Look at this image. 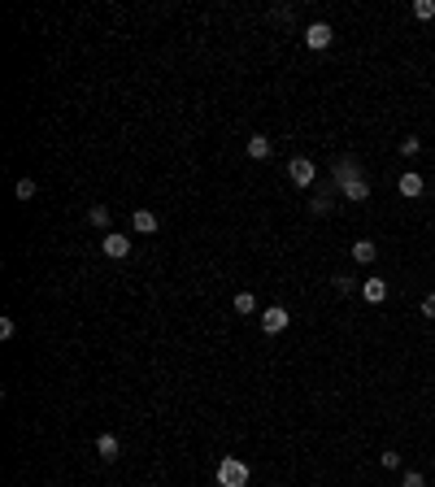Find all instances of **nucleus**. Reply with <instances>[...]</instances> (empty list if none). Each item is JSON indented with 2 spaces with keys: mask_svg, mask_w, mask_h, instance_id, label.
<instances>
[{
  "mask_svg": "<svg viewBox=\"0 0 435 487\" xmlns=\"http://www.w3.org/2000/svg\"><path fill=\"white\" fill-rule=\"evenodd\" d=\"M96 457H101V461H118L122 457L118 435H101V440H96Z\"/></svg>",
  "mask_w": 435,
  "mask_h": 487,
  "instance_id": "11",
  "label": "nucleus"
},
{
  "mask_svg": "<svg viewBox=\"0 0 435 487\" xmlns=\"http://www.w3.org/2000/svg\"><path fill=\"white\" fill-rule=\"evenodd\" d=\"M400 487H427V475H423V470H405V483H400Z\"/></svg>",
  "mask_w": 435,
  "mask_h": 487,
  "instance_id": "21",
  "label": "nucleus"
},
{
  "mask_svg": "<svg viewBox=\"0 0 435 487\" xmlns=\"http://www.w3.org/2000/svg\"><path fill=\"white\" fill-rule=\"evenodd\" d=\"M418 153H423V139H400V157H418Z\"/></svg>",
  "mask_w": 435,
  "mask_h": 487,
  "instance_id": "19",
  "label": "nucleus"
},
{
  "mask_svg": "<svg viewBox=\"0 0 435 487\" xmlns=\"http://www.w3.org/2000/svg\"><path fill=\"white\" fill-rule=\"evenodd\" d=\"M309 209H314L318 218H322V214H331V191H322V196H314V205H309Z\"/></svg>",
  "mask_w": 435,
  "mask_h": 487,
  "instance_id": "20",
  "label": "nucleus"
},
{
  "mask_svg": "<svg viewBox=\"0 0 435 487\" xmlns=\"http://www.w3.org/2000/svg\"><path fill=\"white\" fill-rule=\"evenodd\" d=\"M0 339H13V318H0Z\"/></svg>",
  "mask_w": 435,
  "mask_h": 487,
  "instance_id": "24",
  "label": "nucleus"
},
{
  "mask_svg": "<svg viewBox=\"0 0 435 487\" xmlns=\"http://www.w3.org/2000/svg\"><path fill=\"white\" fill-rule=\"evenodd\" d=\"M431 383H435V379H431Z\"/></svg>",
  "mask_w": 435,
  "mask_h": 487,
  "instance_id": "25",
  "label": "nucleus"
},
{
  "mask_svg": "<svg viewBox=\"0 0 435 487\" xmlns=\"http://www.w3.org/2000/svg\"><path fill=\"white\" fill-rule=\"evenodd\" d=\"M331 40H335V31L327 22H309V26H305V48H314V53L331 48Z\"/></svg>",
  "mask_w": 435,
  "mask_h": 487,
  "instance_id": "3",
  "label": "nucleus"
},
{
  "mask_svg": "<svg viewBox=\"0 0 435 487\" xmlns=\"http://www.w3.org/2000/svg\"><path fill=\"white\" fill-rule=\"evenodd\" d=\"M131 226H135V231H139V235H157V226H161V218L153 214V209H135V214H131Z\"/></svg>",
  "mask_w": 435,
  "mask_h": 487,
  "instance_id": "8",
  "label": "nucleus"
},
{
  "mask_svg": "<svg viewBox=\"0 0 435 487\" xmlns=\"http://www.w3.org/2000/svg\"><path fill=\"white\" fill-rule=\"evenodd\" d=\"M101 248H105V257H114V262H122V257H131V235H122V231H109V235L101 239Z\"/></svg>",
  "mask_w": 435,
  "mask_h": 487,
  "instance_id": "4",
  "label": "nucleus"
},
{
  "mask_svg": "<svg viewBox=\"0 0 435 487\" xmlns=\"http://www.w3.org/2000/svg\"><path fill=\"white\" fill-rule=\"evenodd\" d=\"M361 296L370 305H383V300H388V283H383V279H361Z\"/></svg>",
  "mask_w": 435,
  "mask_h": 487,
  "instance_id": "12",
  "label": "nucleus"
},
{
  "mask_svg": "<svg viewBox=\"0 0 435 487\" xmlns=\"http://www.w3.org/2000/svg\"><path fill=\"white\" fill-rule=\"evenodd\" d=\"M87 222L96 226V231H105V226H109V209H105V205H92V209H87Z\"/></svg>",
  "mask_w": 435,
  "mask_h": 487,
  "instance_id": "16",
  "label": "nucleus"
},
{
  "mask_svg": "<svg viewBox=\"0 0 435 487\" xmlns=\"http://www.w3.org/2000/svg\"><path fill=\"white\" fill-rule=\"evenodd\" d=\"M270 153H275V139L270 135H248V157L253 161H270Z\"/></svg>",
  "mask_w": 435,
  "mask_h": 487,
  "instance_id": "10",
  "label": "nucleus"
},
{
  "mask_svg": "<svg viewBox=\"0 0 435 487\" xmlns=\"http://www.w3.org/2000/svg\"><path fill=\"white\" fill-rule=\"evenodd\" d=\"M235 314H257V296H253V291H235Z\"/></svg>",
  "mask_w": 435,
  "mask_h": 487,
  "instance_id": "15",
  "label": "nucleus"
},
{
  "mask_svg": "<svg viewBox=\"0 0 435 487\" xmlns=\"http://www.w3.org/2000/svg\"><path fill=\"white\" fill-rule=\"evenodd\" d=\"M331 174H335V187H344V183H352V178H361V161L357 157H340Z\"/></svg>",
  "mask_w": 435,
  "mask_h": 487,
  "instance_id": "6",
  "label": "nucleus"
},
{
  "mask_svg": "<svg viewBox=\"0 0 435 487\" xmlns=\"http://www.w3.org/2000/svg\"><path fill=\"white\" fill-rule=\"evenodd\" d=\"M13 191H18V200H31V196H35V178H18V187H13Z\"/></svg>",
  "mask_w": 435,
  "mask_h": 487,
  "instance_id": "18",
  "label": "nucleus"
},
{
  "mask_svg": "<svg viewBox=\"0 0 435 487\" xmlns=\"http://www.w3.org/2000/svg\"><path fill=\"white\" fill-rule=\"evenodd\" d=\"M413 18L418 22H431L435 18V0H413Z\"/></svg>",
  "mask_w": 435,
  "mask_h": 487,
  "instance_id": "17",
  "label": "nucleus"
},
{
  "mask_svg": "<svg viewBox=\"0 0 435 487\" xmlns=\"http://www.w3.org/2000/svg\"><path fill=\"white\" fill-rule=\"evenodd\" d=\"M340 191H344V200H352V205L370 200V183H366V178H352V183H344Z\"/></svg>",
  "mask_w": 435,
  "mask_h": 487,
  "instance_id": "13",
  "label": "nucleus"
},
{
  "mask_svg": "<svg viewBox=\"0 0 435 487\" xmlns=\"http://www.w3.org/2000/svg\"><path fill=\"white\" fill-rule=\"evenodd\" d=\"M218 487H248V465L239 457H222L218 461Z\"/></svg>",
  "mask_w": 435,
  "mask_h": 487,
  "instance_id": "1",
  "label": "nucleus"
},
{
  "mask_svg": "<svg viewBox=\"0 0 435 487\" xmlns=\"http://www.w3.org/2000/svg\"><path fill=\"white\" fill-rule=\"evenodd\" d=\"M379 461H383V470H396V465H400V452H392V448H388Z\"/></svg>",
  "mask_w": 435,
  "mask_h": 487,
  "instance_id": "22",
  "label": "nucleus"
},
{
  "mask_svg": "<svg viewBox=\"0 0 435 487\" xmlns=\"http://www.w3.org/2000/svg\"><path fill=\"white\" fill-rule=\"evenodd\" d=\"M375 257H379L375 239H357V244H352V262H357V266H375Z\"/></svg>",
  "mask_w": 435,
  "mask_h": 487,
  "instance_id": "9",
  "label": "nucleus"
},
{
  "mask_svg": "<svg viewBox=\"0 0 435 487\" xmlns=\"http://www.w3.org/2000/svg\"><path fill=\"white\" fill-rule=\"evenodd\" d=\"M396 191H400V196H405V200H418V196H423V174H400L396 178Z\"/></svg>",
  "mask_w": 435,
  "mask_h": 487,
  "instance_id": "7",
  "label": "nucleus"
},
{
  "mask_svg": "<svg viewBox=\"0 0 435 487\" xmlns=\"http://www.w3.org/2000/svg\"><path fill=\"white\" fill-rule=\"evenodd\" d=\"M423 318L435 322V291H431V296H423Z\"/></svg>",
  "mask_w": 435,
  "mask_h": 487,
  "instance_id": "23",
  "label": "nucleus"
},
{
  "mask_svg": "<svg viewBox=\"0 0 435 487\" xmlns=\"http://www.w3.org/2000/svg\"><path fill=\"white\" fill-rule=\"evenodd\" d=\"M287 322H292V318H287V309H283V305H270V309H262V331H266V335H279V331H287Z\"/></svg>",
  "mask_w": 435,
  "mask_h": 487,
  "instance_id": "5",
  "label": "nucleus"
},
{
  "mask_svg": "<svg viewBox=\"0 0 435 487\" xmlns=\"http://www.w3.org/2000/svg\"><path fill=\"white\" fill-rule=\"evenodd\" d=\"M331 283H335V291H340V296H352V291H361V283L352 279V274H335Z\"/></svg>",
  "mask_w": 435,
  "mask_h": 487,
  "instance_id": "14",
  "label": "nucleus"
},
{
  "mask_svg": "<svg viewBox=\"0 0 435 487\" xmlns=\"http://www.w3.org/2000/svg\"><path fill=\"white\" fill-rule=\"evenodd\" d=\"M287 178H292V187H314L318 166L309 157H292V161H287Z\"/></svg>",
  "mask_w": 435,
  "mask_h": 487,
  "instance_id": "2",
  "label": "nucleus"
}]
</instances>
